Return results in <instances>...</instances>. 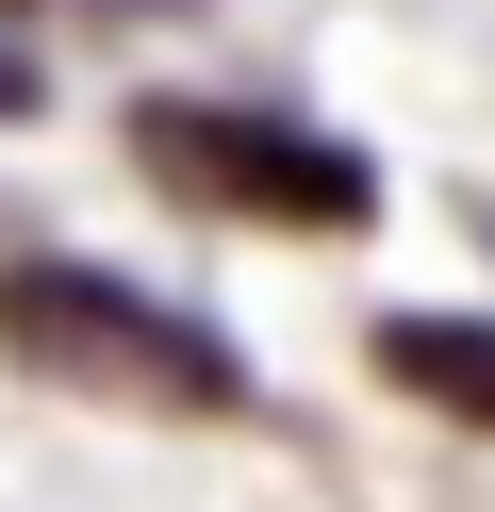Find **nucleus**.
Segmentation results:
<instances>
[{"mask_svg": "<svg viewBox=\"0 0 495 512\" xmlns=\"http://www.w3.org/2000/svg\"><path fill=\"white\" fill-rule=\"evenodd\" d=\"M0 347H17L33 380H66V397H132V413H248V364H231L198 314L132 298L116 265H66V248L0 265Z\"/></svg>", "mask_w": 495, "mask_h": 512, "instance_id": "obj_1", "label": "nucleus"}, {"mask_svg": "<svg viewBox=\"0 0 495 512\" xmlns=\"http://www.w3.org/2000/svg\"><path fill=\"white\" fill-rule=\"evenodd\" d=\"M132 166L198 215H264V232H363L380 215V166L297 116H248V100H132Z\"/></svg>", "mask_w": 495, "mask_h": 512, "instance_id": "obj_2", "label": "nucleus"}, {"mask_svg": "<svg viewBox=\"0 0 495 512\" xmlns=\"http://www.w3.org/2000/svg\"><path fill=\"white\" fill-rule=\"evenodd\" d=\"M380 380L429 397L446 430H495V331L479 314H380Z\"/></svg>", "mask_w": 495, "mask_h": 512, "instance_id": "obj_3", "label": "nucleus"}, {"mask_svg": "<svg viewBox=\"0 0 495 512\" xmlns=\"http://www.w3.org/2000/svg\"><path fill=\"white\" fill-rule=\"evenodd\" d=\"M0 17H182V0H0Z\"/></svg>", "mask_w": 495, "mask_h": 512, "instance_id": "obj_4", "label": "nucleus"}, {"mask_svg": "<svg viewBox=\"0 0 495 512\" xmlns=\"http://www.w3.org/2000/svg\"><path fill=\"white\" fill-rule=\"evenodd\" d=\"M0 116H33V67H17V50H0Z\"/></svg>", "mask_w": 495, "mask_h": 512, "instance_id": "obj_5", "label": "nucleus"}]
</instances>
